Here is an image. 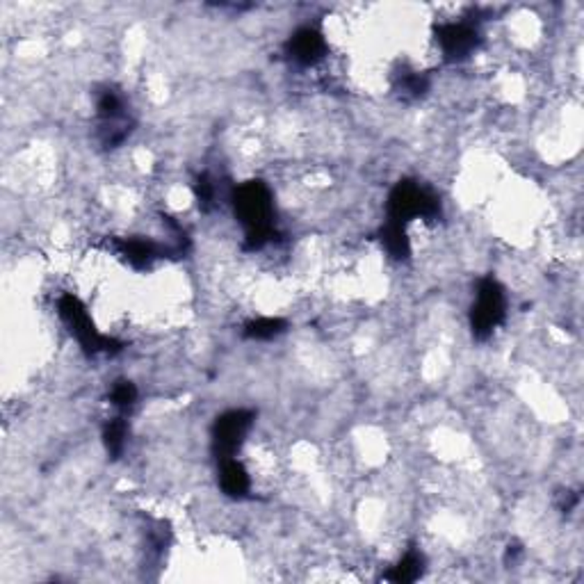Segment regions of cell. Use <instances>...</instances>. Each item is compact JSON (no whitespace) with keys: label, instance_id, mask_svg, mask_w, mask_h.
Listing matches in <instances>:
<instances>
[{"label":"cell","instance_id":"obj_14","mask_svg":"<svg viewBox=\"0 0 584 584\" xmlns=\"http://www.w3.org/2000/svg\"><path fill=\"white\" fill-rule=\"evenodd\" d=\"M103 441H106V448L110 452V457H119L121 450H124V443H126V423L121 418L110 420L106 425V432H103Z\"/></svg>","mask_w":584,"mask_h":584},{"label":"cell","instance_id":"obj_9","mask_svg":"<svg viewBox=\"0 0 584 584\" xmlns=\"http://www.w3.org/2000/svg\"><path fill=\"white\" fill-rule=\"evenodd\" d=\"M219 484L222 491L228 498L242 500L247 498L249 489H252V479H249L247 468L237 461V459H224L222 468H219Z\"/></svg>","mask_w":584,"mask_h":584},{"label":"cell","instance_id":"obj_16","mask_svg":"<svg viewBox=\"0 0 584 584\" xmlns=\"http://www.w3.org/2000/svg\"><path fill=\"white\" fill-rule=\"evenodd\" d=\"M197 202L202 210H210L212 203H215V185L208 176H202L197 181Z\"/></svg>","mask_w":584,"mask_h":584},{"label":"cell","instance_id":"obj_4","mask_svg":"<svg viewBox=\"0 0 584 584\" xmlns=\"http://www.w3.org/2000/svg\"><path fill=\"white\" fill-rule=\"evenodd\" d=\"M504 292L498 281L494 279H484L479 283L477 302H475L473 313H470V327H473V336L477 340H486L504 320Z\"/></svg>","mask_w":584,"mask_h":584},{"label":"cell","instance_id":"obj_3","mask_svg":"<svg viewBox=\"0 0 584 584\" xmlns=\"http://www.w3.org/2000/svg\"><path fill=\"white\" fill-rule=\"evenodd\" d=\"M438 202L427 190L413 181H402L395 185V190L388 197V219L407 224L416 217H436Z\"/></svg>","mask_w":584,"mask_h":584},{"label":"cell","instance_id":"obj_2","mask_svg":"<svg viewBox=\"0 0 584 584\" xmlns=\"http://www.w3.org/2000/svg\"><path fill=\"white\" fill-rule=\"evenodd\" d=\"M57 311H60V318L64 320L69 331L76 336V340L81 343V348L85 349V352L110 354V352H119L121 349V345L115 343L112 338L96 331L90 313H87V308L82 306L78 297H73V295H62L60 302H57Z\"/></svg>","mask_w":584,"mask_h":584},{"label":"cell","instance_id":"obj_1","mask_svg":"<svg viewBox=\"0 0 584 584\" xmlns=\"http://www.w3.org/2000/svg\"><path fill=\"white\" fill-rule=\"evenodd\" d=\"M233 206L240 224L247 228V249L256 252L277 237L274 231V203L265 183H245L233 194Z\"/></svg>","mask_w":584,"mask_h":584},{"label":"cell","instance_id":"obj_13","mask_svg":"<svg viewBox=\"0 0 584 584\" xmlns=\"http://www.w3.org/2000/svg\"><path fill=\"white\" fill-rule=\"evenodd\" d=\"M281 331H286V320L279 318H258L245 327V336L252 340H270Z\"/></svg>","mask_w":584,"mask_h":584},{"label":"cell","instance_id":"obj_8","mask_svg":"<svg viewBox=\"0 0 584 584\" xmlns=\"http://www.w3.org/2000/svg\"><path fill=\"white\" fill-rule=\"evenodd\" d=\"M327 51L322 35L318 30L304 28V30L295 32L292 39L288 41V56L292 57V62H297L302 66H311L320 60Z\"/></svg>","mask_w":584,"mask_h":584},{"label":"cell","instance_id":"obj_7","mask_svg":"<svg viewBox=\"0 0 584 584\" xmlns=\"http://www.w3.org/2000/svg\"><path fill=\"white\" fill-rule=\"evenodd\" d=\"M436 39L448 60H461L477 48L479 35L470 23H445L436 30Z\"/></svg>","mask_w":584,"mask_h":584},{"label":"cell","instance_id":"obj_6","mask_svg":"<svg viewBox=\"0 0 584 584\" xmlns=\"http://www.w3.org/2000/svg\"><path fill=\"white\" fill-rule=\"evenodd\" d=\"M96 112H99V121H101V140L106 146H116L124 142L131 133L128 128V116L124 110V101L116 91L106 90L99 96L96 103Z\"/></svg>","mask_w":584,"mask_h":584},{"label":"cell","instance_id":"obj_15","mask_svg":"<svg viewBox=\"0 0 584 584\" xmlns=\"http://www.w3.org/2000/svg\"><path fill=\"white\" fill-rule=\"evenodd\" d=\"M110 399H112V404H115L116 408L133 407V404H135V399H137V388L133 386L131 382H116L115 386H112Z\"/></svg>","mask_w":584,"mask_h":584},{"label":"cell","instance_id":"obj_12","mask_svg":"<svg viewBox=\"0 0 584 584\" xmlns=\"http://www.w3.org/2000/svg\"><path fill=\"white\" fill-rule=\"evenodd\" d=\"M420 573H423V554L416 553V550H408L402 562L386 575V580L398 584H407L413 582V580H418Z\"/></svg>","mask_w":584,"mask_h":584},{"label":"cell","instance_id":"obj_10","mask_svg":"<svg viewBox=\"0 0 584 584\" xmlns=\"http://www.w3.org/2000/svg\"><path fill=\"white\" fill-rule=\"evenodd\" d=\"M121 256H126V261L135 267L151 265V261H156L160 256V247L151 240H142V237H133V240H121L119 242Z\"/></svg>","mask_w":584,"mask_h":584},{"label":"cell","instance_id":"obj_11","mask_svg":"<svg viewBox=\"0 0 584 584\" xmlns=\"http://www.w3.org/2000/svg\"><path fill=\"white\" fill-rule=\"evenodd\" d=\"M382 245L386 247V252L391 253L398 261H404L411 253V245H408L407 231H404V224L393 222V219H388L382 228Z\"/></svg>","mask_w":584,"mask_h":584},{"label":"cell","instance_id":"obj_5","mask_svg":"<svg viewBox=\"0 0 584 584\" xmlns=\"http://www.w3.org/2000/svg\"><path fill=\"white\" fill-rule=\"evenodd\" d=\"M253 413L252 411H228L222 418H217L215 429H212V445H215V454L219 461L236 457L237 448L242 445L247 432L252 429Z\"/></svg>","mask_w":584,"mask_h":584},{"label":"cell","instance_id":"obj_17","mask_svg":"<svg viewBox=\"0 0 584 584\" xmlns=\"http://www.w3.org/2000/svg\"><path fill=\"white\" fill-rule=\"evenodd\" d=\"M427 87H429L427 78H425L423 73H416V71H411V73H407V76L402 78V90L411 96L425 94Z\"/></svg>","mask_w":584,"mask_h":584}]
</instances>
